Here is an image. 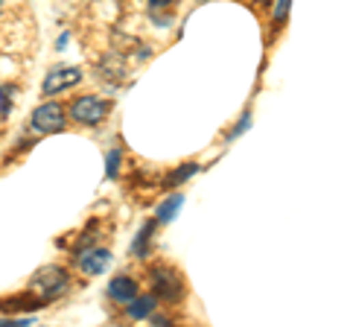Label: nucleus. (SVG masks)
Masks as SVG:
<instances>
[{
  "label": "nucleus",
  "mask_w": 350,
  "mask_h": 327,
  "mask_svg": "<svg viewBox=\"0 0 350 327\" xmlns=\"http://www.w3.org/2000/svg\"><path fill=\"white\" fill-rule=\"evenodd\" d=\"M108 108L111 105H108L105 100H100V96H76V100L70 103V117L82 126H96V123L105 120Z\"/></svg>",
  "instance_id": "3"
},
{
  "label": "nucleus",
  "mask_w": 350,
  "mask_h": 327,
  "mask_svg": "<svg viewBox=\"0 0 350 327\" xmlns=\"http://www.w3.org/2000/svg\"><path fill=\"white\" fill-rule=\"evenodd\" d=\"M260 3H262V6H269V3H271V0H260Z\"/></svg>",
  "instance_id": "17"
},
{
  "label": "nucleus",
  "mask_w": 350,
  "mask_h": 327,
  "mask_svg": "<svg viewBox=\"0 0 350 327\" xmlns=\"http://www.w3.org/2000/svg\"><path fill=\"white\" fill-rule=\"evenodd\" d=\"M181 205H184V196H181V193H175V196H170V199H167V202H163V205H161V208H158V213H155V216H158V222H170V220H172V216H175V213H178V208H181Z\"/></svg>",
  "instance_id": "10"
},
{
  "label": "nucleus",
  "mask_w": 350,
  "mask_h": 327,
  "mask_svg": "<svg viewBox=\"0 0 350 327\" xmlns=\"http://www.w3.org/2000/svg\"><path fill=\"white\" fill-rule=\"evenodd\" d=\"M64 108L59 105V103H44V105H38L36 112H32V117H29V126L36 129V132H41V135H53V132H62L64 129Z\"/></svg>",
  "instance_id": "4"
},
{
  "label": "nucleus",
  "mask_w": 350,
  "mask_h": 327,
  "mask_svg": "<svg viewBox=\"0 0 350 327\" xmlns=\"http://www.w3.org/2000/svg\"><path fill=\"white\" fill-rule=\"evenodd\" d=\"M82 82V70L79 68H68V64H62V68H53L47 76H44V85H41V91L53 96V94H59V91H68L73 88V85H79Z\"/></svg>",
  "instance_id": "5"
},
{
  "label": "nucleus",
  "mask_w": 350,
  "mask_h": 327,
  "mask_svg": "<svg viewBox=\"0 0 350 327\" xmlns=\"http://www.w3.org/2000/svg\"><path fill=\"white\" fill-rule=\"evenodd\" d=\"M289 6H292V0H278V9H275V24H278V27L283 24V21H286Z\"/></svg>",
  "instance_id": "14"
},
{
  "label": "nucleus",
  "mask_w": 350,
  "mask_h": 327,
  "mask_svg": "<svg viewBox=\"0 0 350 327\" xmlns=\"http://www.w3.org/2000/svg\"><path fill=\"white\" fill-rule=\"evenodd\" d=\"M158 307V298L155 296H135L129 301V315L131 319H149Z\"/></svg>",
  "instance_id": "9"
},
{
  "label": "nucleus",
  "mask_w": 350,
  "mask_h": 327,
  "mask_svg": "<svg viewBox=\"0 0 350 327\" xmlns=\"http://www.w3.org/2000/svg\"><path fill=\"white\" fill-rule=\"evenodd\" d=\"M248 126H251V114H243V117H239V123L234 126V132H231V135H228V140H237L239 135H243V132H245V129H248Z\"/></svg>",
  "instance_id": "13"
},
{
  "label": "nucleus",
  "mask_w": 350,
  "mask_h": 327,
  "mask_svg": "<svg viewBox=\"0 0 350 327\" xmlns=\"http://www.w3.org/2000/svg\"><path fill=\"white\" fill-rule=\"evenodd\" d=\"M152 237H155V222L149 220V222L140 225L135 243H131V254L135 257H149L152 254Z\"/></svg>",
  "instance_id": "8"
},
{
  "label": "nucleus",
  "mask_w": 350,
  "mask_h": 327,
  "mask_svg": "<svg viewBox=\"0 0 350 327\" xmlns=\"http://www.w3.org/2000/svg\"><path fill=\"white\" fill-rule=\"evenodd\" d=\"M199 3H211V0H199Z\"/></svg>",
  "instance_id": "18"
},
{
  "label": "nucleus",
  "mask_w": 350,
  "mask_h": 327,
  "mask_svg": "<svg viewBox=\"0 0 350 327\" xmlns=\"http://www.w3.org/2000/svg\"><path fill=\"white\" fill-rule=\"evenodd\" d=\"M76 266H79L85 275H103V272L111 266V252H108V248H85V252L76 254Z\"/></svg>",
  "instance_id": "6"
},
{
  "label": "nucleus",
  "mask_w": 350,
  "mask_h": 327,
  "mask_svg": "<svg viewBox=\"0 0 350 327\" xmlns=\"http://www.w3.org/2000/svg\"><path fill=\"white\" fill-rule=\"evenodd\" d=\"M149 280H152V296L161 301H178L184 296L181 275L172 266H152Z\"/></svg>",
  "instance_id": "2"
},
{
  "label": "nucleus",
  "mask_w": 350,
  "mask_h": 327,
  "mask_svg": "<svg viewBox=\"0 0 350 327\" xmlns=\"http://www.w3.org/2000/svg\"><path fill=\"white\" fill-rule=\"evenodd\" d=\"M68 287H70V275H68V269H62V266H41L36 275L29 278V292L44 298L47 304L53 298L64 296Z\"/></svg>",
  "instance_id": "1"
},
{
  "label": "nucleus",
  "mask_w": 350,
  "mask_h": 327,
  "mask_svg": "<svg viewBox=\"0 0 350 327\" xmlns=\"http://www.w3.org/2000/svg\"><path fill=\"white\" fill-rule=\"evenodd\" d=\"M117 167H120V149H111V152H108V161H105V176L114 179L117 176Z\"/></svg>",
  "instance_id": "12"
},
{
  "label": "nucleus",
  "mask_w": 350,
  "mask_h": 327,
  "mask_svg": "<svg viewBox=\"0 0 350 327\" xmlns=\"http://www.w3.org/2000/svg\"><path fill=\"white\" fill-rule=\"evenodd\" d=\"M137 296V280L129 278V275H117L108 280V298L117 301V304H129L131 298Z\"/></svg>",
  "instance_id": "7"
},
{
  "label": "nucleus",
  "mask_w": 350,
  "mask_h": 327,
  "mask_svg": "<svg viewBox=\"0 0 350 327\" xmlns=\"http://www.w3.org/2000/svg\"><path fill=\"white\" fill-rule=\"evenodd\" d=\"M196 172H199V164H187V167H181L178 172H172V176L167 179V184H170V187H175V184H178V181H184V179L196 176Z\"/></svg>",
  "instance_id": "11"
},
{
  "label": "nucleus",
  "mask_w": 350,
  "mask_h": 327,
  "mask_svg": "<svg viewBox=\"0 0 350 327\" xmlns=\"http://www.w3.org/2000/svg\"><path fill=\"white\" fill-rule=\"evenodd\" d=\"M152 3V9H161V6H170V3H175V0H149Z\"/></svg>",
  "instance_id": "16"
},
{
  "label": "nucleus",
  "mask_w": 350,
  "mask_h": 327,
  "mask_svg": "<svg viewBox=\"0 0 350 327\" xmlns=\"http://www.w3.org/2000/svg\"><path fill=\"white\" fill-rule=\"evenodd\" d=\"M0 100H3L0 112H3V117H9V88H0Z\"/></svg>",
  "instance_id": "15"
}]
</instances>
